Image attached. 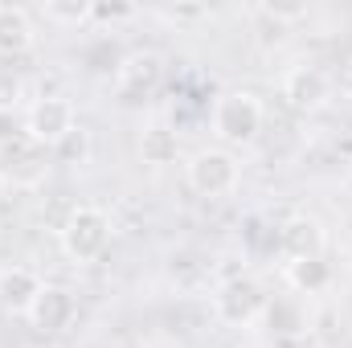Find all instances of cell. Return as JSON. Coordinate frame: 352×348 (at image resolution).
<instances>
[{
    "instance_id": "obj_2",
    "label": "cell",
    "mask_w": 352,
    "mask_h": 348,
    "mask_svg": "<svg viewBox=\"0 0 352 348\" xmlns=\"http://www.w3.org/2000/svg\"><path fill=\"white\" fill-rule=\"evenodd\" d=\"M58 242H62V254L78 266L98 262L111 246V213L102 205H74L58 230Z\"/></svg>"
},
{
    "instance_id": "obj_19",
    "label": "cell",
    "mask_w": 352,
    "mask_h": 348,
    "mask_svg": "<svg viewBox=\"0 0 352 348\" xmlns=\"http://www.w3.org/2000/svg\"><path fill=\"white\" fill-rule=\"evenodd\" d=\"M4 193H8V180H4V173H0V201H4Z\"/></svg>"
},
{
    "instance_id": "obj_10",
    "label": "cell",
    "mask_w": 352,
    "mask_h": 348,
    "mask_svg": "<svg viewBox=\"0 0 352 348\" xmlns=\"http://www.w3.org/2000/svg\"><path fill=\"white\" fill-rule=\"evenodd\" d=\"M74 312H78L74 291H70V287H62V283H45V287H41V295H37V303L29 307V316H25V320H29L37 332H62V328H70Z\"/></svg>"
},
{
    "instance_id": "obj_18",
    "label": "cell",
    "mask_w": 352,
    "mask_h": 348,
    "mask_svg": "<svg viewBox=\"0 0 352 348\" xmlns=\"http://www.w3.org/2000/svg\"><path fill=\"white\" fill-rule=\"evenodd\" d=\"M164 17H173V21H197V17H205V8H168Z\"/></svg>"
},
{
    "instance_id": "obj_6",
    "label": "cell",
    "mask_w": 352,
    "mask_h": 348,
    "mask_svg": "<svg viewBox=\"0 0 352 348\" xmlns=\"http://www.w3.org/2000/svg\"><path fill=\"white\" fill-rule=\"evenodd\" d=\"M164 87V58L156 50H135L115 66V94L123 102H148Z\"/></svg>"
},
{
    "instance_id": "obj_12",
    "label": "cell",
    "mask_w": 352,
    "mask_h": 348,
    "mask_svg": "<svg viewBox=\"0 0 352 348\" xmlns=\"http://www.w3.org/2000/svg\"><path fill=\"white\" fill-rule=\"evenodd\" d=\"M37 41L33 17L21 4H0V58H21Z\"/></svg>"
},
{
    "instance_id": "obj_5",
    "label": "cell",
    "mask_w": 352,
    "mask_h": 348,
    "mask_svg": "<svg viewBox=\"0 0 352 348\" xmlns=\"http://www.w3.org/2000/svg\"><path fill=\"white\" fill-rule=\"evenodd\" d=\"M263 312H266V295L258 287V279H250V274H234L213 291V316L230 328H246Z\"/></svg>"
},
{
    "instance_id": "obj_17",
    "label": "cell",
    "mask_w": 352,
    "mask_h": 348,
    "mask_svg": "<svg viewBox=\"0 0 352 348\" xmlns=\"http://www.w3.org/2000/svg\"><path fill=\"white\" fill-rule=\"evenodd\" d=\"M50 21H70V25H82L90 17V4H45L41 8Z\"/></svg>"
},
{
    "instance_id": "obj_13",
    "label": "cell",
    "mask_w": 352,
    "mask_h": 348,
    "mask_svg": "<svg viewBox=\"0 0 352 348\" xmlns=\"http://www.w3.org/2000/svg\"><path fill=\"white\" fill-rule=\"evenodd\" d=\"M283 279L295 295H324L332 287V266L324 262V254L320 259H291L283 262Z\"/></svg>"
},
{
    "instance_id": "obj_7",
    "label": "cell",
    "mask_w": 352,
    "mask_h": 348,
    "mask_svg": "<svg viewBox=\"0 0 352 348\" xmlns=\"http://www.w3.org/2000/svg\"><path fill=\"white\" fill-rule=\"evenodd\" d=\"M0 173L12 188H37L50 176V148L33 144L25 131L0 144Z\"/></svg>"
},
{
    "instance_id": "obj_14",
    "label": "cell",
    "mask_w": 352,
    "mask_h": 348,
    "mask_svg": "<svg viewBox=\"0 0 352 348\" xmlns=\"http://www.w3.org/2000/svg\"><path fill=\"white\" fill-rule=\"evenodd\" d=\"M140 156H144V164H152V168L176 164V156H180V140H176V131L173 127H164V123H152V127L140 135Z\"/></svg>"
},
{
    "instance_id": "obj_9",
    "label": "cell",
    "mask_w": 352,
    "mask_h": 348,
    "mask_svg": "<svg viewBox=\"0 0 352 348\" xmlns=\"http://www.w3.org/2000/svg\"><path fill=\"white\" fill-rule=\"evenodd\" d=\"M324 221L311 217V213H291L278 230H274V246L283 250V259H320L324 254Z\"/></svg>"
},
{
    "instance_id": "obj_16",
    "label": "cell",
    "mask_w": 352,
    "mask_h": 348,
    "mask_svg": "<svg viewBox=\"0 0 352 348\" xmlns=\"http://www.w3.org/2000/svg\"><path fill=\"white\" fill-rule=\"evenodd\" d=\"M21 102H25V78L12 66H0V115L21 111Z\"/></svg>"
},
{
    "instance_id": "obj_1",
    "label": "cell",
    "mask_w": 352,
    "mask_h": 348,
    "mask_svg": "<svg viewBox=\"0 0 352 348\" xmlns=\"http://www.w3.org/2000/svg\"><path fill=\"white\" fill-rule=\"evenodd\" d=\"M209 123H213V135H217L221 144H238V148H246V144H254L258 131H263L266 102L254 94V90L230 87V90H221V94L213 98Z\"/></svg>"
},
{
    "instance_id": "obj_4",
    "label": "cell",
    "mask_w": 352,
    "mask_h": 348,
    "mask_svg": "<svg viewBox=\"0 0 352 348\" xmlns=\"http://www.w3.org/2000/svg\"><path fill=\"white\" fill-rule=\"evenodd\" d=\"M74 131H78V111H74V102L66 94H41V98L29 102V111H25V135L33 144H41V148L54 152Z\"/></svg>"
},
{
    "instance_id": "obj_15",
    "label": "cell",
    "mask_w": 352,
    "mask_h": 348,
    "mask_svg": "<svg viewBox=\"0 0 352 348\" xmlns=\"http://www.w3.org/2000/svg\"><path fill=\"white\" fill-rule=\"evenodd\" d=\"M263 316L270 320V332H274V336H299V332L307 328V316H303V307H299L295 299H274V303H266Z\"/></svg>"
},
{
    "instance_id": "obj_3",
    "label": "cell",
    "mask_w": 352,
    "mask_h": 348,
    "mask_svg": "<svg viewBox=\"0 0 352 348\" xmlns=\"http://www.w3.org/2000/svg\"><path fill=\"white\" fill-rule=\"evenodd\" d=\"M184 180L197 197H209V201H221L230 197L238 184H242V164L230 148H201L188 156L184 164Z\"/></svg>"
},
{
    "instance_id": "obj_11",
    "label": "cell",
    "mask_w": 352,
    "mask_h": 348,
    "mask_svg": "<svg viewBox=\"0 0 352 348\" xmlns=\"http://www.w3.org/2000/svg\"><path fill=\"white\" fill-rule=\"evenodd\" d=\"M45 279L33 266H4L0 270V312L8 316H29V307L37 303Z\"/></svg>"
},
{
    "instance_id": "obj_8",
    "label": "cell",
    "mask_w": 352,
    "mask_h": 348,
    "mask_svg": "<svg viewBox=\"0 0 352 348\" xmlns=\"http://www.w3.org/2000/svg\"><path fill=\"white\" fill-rule=\"evenodd\" d=\"M328 94H332V78H328L320 66H311V62H299V66H291V70L283 74V98H287V107L299 111V115L320 111V107L328 102Z\"/></svg>"
}]
</instances>
